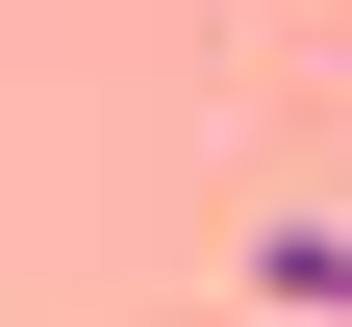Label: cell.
<instances>
[{
  "label": "cell",
  "mask_w": 352,
  "mask_h": 327,
  "mask_svg": "<svg viewBox=\"0 0 352 327\" xmlns=\"http://www.w3.org/2000/svg\"><path fill=\"white\" fill-rule=\"evenodd\" d=\"M252 302H277V327H352V226H277V252H252Z\"/></svg>",
  "instance_id": "1"
}]
</instances>
